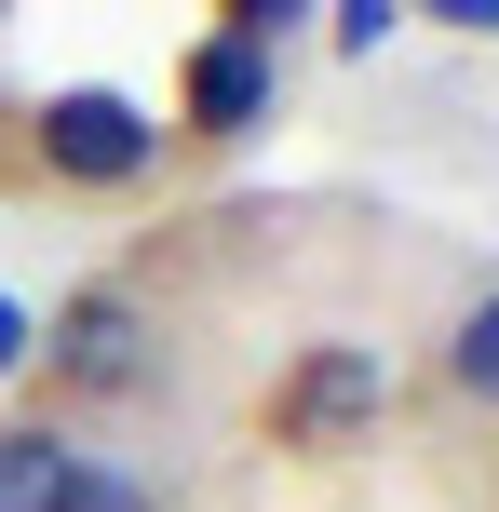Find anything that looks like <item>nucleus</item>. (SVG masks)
Here are the masks:
<instances>
[{
  "label": "nucleus",
  "instance_id": "obj_6",
  "mask_svg": "<svg viewBox=\"0 0 499 512\" xmlns=\"http://www.w3.org/2000/svg\"><path fill=\"white\" fill-rule=\"evenodd\" d=\"M446 391H459V405H486V418H499V297H473V310L446 324Z\"/></svg>",
  "mask_w": 499,
  "mask_h": 512
},
{
  "label": "nucleus",
  "instance_id": "obj_9",
  "mask_svg": "<svg viewBox=\"0 0 499 512\" xmlns=\"http://www.w3.org/2000/svg\"><path fill=\"white\" fill-rule=\"evenodd\" d=\"M324 14H338V54H378L405 27V0H324Z\"/></svg>",
  "mask_w": 499,
  "mask_h": 512
},
{
  "label": "nucleus",
  "instance_id": "obj_1",
  "mask_svg": "<svg viewBox=\"0 0 499 512\" xmlns=\"http://www.w3.org/2000/svg\"><path fill=\"white\" fill-rule=\"evenodd\" d=\"M378 418H392V364L365 337H311L270 378V445H297V459H351V445H378Z\"/></svg>",
  "mask_w": 499,
  "mask_h": 512
},
{
  "label": "nucleus",
  "instance_id": "obj_11",
  "mask_svg": "<svg viewBox=\"0 0 499 512\" xmlns=\"http://www.w3.org/2000/svg\"><path fill=\"white\" fill-rule=\"evenodd\" d=\"M419 14H432V27H459V41H486V27H499V0H419Z\"/></svg>",
  "mask_w": 499,
  "mask_h": 512
},
{
  "label": "nucleus",
  "instance_id": "obj_2",
  "mask_svg": "<svg viewBox=\"0 0 499 512\" xmlns=\"http://www.w3.org/2000/svg\"><path fill=\"white\" fill-rule=\"evenodd\" d=\"M41 364H54V391H68V405H135V391L162 378V337H149V310H135L122 283H81V297L54 310Z\"/></svg>",
  "mask_w": 499,
  "mask_h": 512
},
{
  "label": "nucleus",
  "instance_id": "obj_12",
  "mask_svg": "<svg viewBox=\"0 0 499 512\" xmlns=\"http://www.w3.org/2000/svg\"><path fill=\"white\" fill-rule=\"evenodd\" d=\"M0 14H14V0H0Z\"/></svg>",
  "mask_w": 499,
  "mask_h": 512
},
{
  "label": "nucleus",
  "instance_id": "obj_5",
  "mask_svg": "<svg viewBox=\"0 0 499 512\" xmlns=\"http://www.w3.org/2000/svg\"><path fill=\"white\" fill-rule=\"evenodd\" d=\"M81 459H95V445H68V432H41V418H14V432H0V512H54L81 486Z\"/></svg>",
  "mask_w": 499,
  "mask_h": 512
},
{
  "label": "nucleus",
  "instance_id": "obj_10",
  "mask_svg": "<svg viewBox=\"0 0 499 512\" xmlns=\"http://www.w3.org/2000/svg\"><path fill=\"white\" fill-rule=\"evenodd\" d=\"M27 364H41V324H27V310L0 297V378H27Z\"/></svg>",
  "mask_w": 499,
  "mask_h": 512
},
{
  "label": "nucleus",
  "instance_id": "obj_8",
  "mask_svg": "<svg viewBox=\"0 0 499 512\" xmlns=\"http://www.w3.org/2000/svg\"><path fill=\"white\" fill-rule=\"evenodd\" d=\"M297 14H311V0H216V27H230V41H270V54H284Z\"/></svg>",
  "mask_w": 499,
  "mask_h": 512
},
{
  "label": "nucleus",
  "instance_id": "obj_3",
  "mask_svg": "<svg viewBox=\"0 0 499 512\" xmlns=\"http://www.w3.org/2000/svg\"><path fill=\"white\" fill-rule=\"evenodd\" d=\"M41 162H54V189H149L162 122L122 81H68V95H41Z\"/></svg>",
  "mask_w": 499,
  "mask_h": 512
},
{
  "label": "nucleus",
  "instance_id": "obj_4",
  "mask_svg": "<svg viewBox=\"0 0 499 512\" xmlns=\"http://www.w3.org/2000/svg\"><path fill=\"white\" fill-rule=\"evenodd\" d=\"M270 95H284V54H270V41H230V27H203V41H189V68H176V122L203 135V149L257 135Z\"/></svg>",
  "mask_w": 499,
  "mask_h": 512
},
{
  "label": "nucleus",
  "instance_id": "obj_7",
  "mask_svg": "<svg viewBox=\"0 0 499 512\" xmlns=\"http://www.w3.org/2000/svg\"><path fill=\"white\" fill-rule=\"evenodd\" d=\"M54 512H162V486H149V472H122V459H81V486L54 499Z\"/></svg>",
  "mask_w": 499,
  "mask_h": 512
}]
</instances>
